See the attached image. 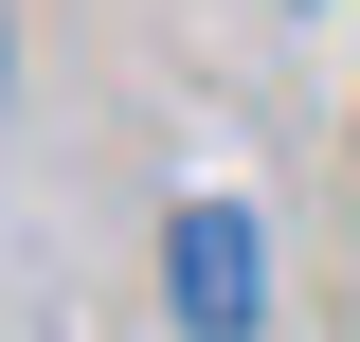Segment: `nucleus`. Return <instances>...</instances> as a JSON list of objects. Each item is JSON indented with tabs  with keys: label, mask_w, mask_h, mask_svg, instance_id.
I'll use <instances>...</instances> for the list:
<instances>
[{
	"label": "nucleus",
	"mask_w": 360,
	"mask_h": 342,
	"mask_svg": "<svg viewBox=\"0 0 360 342\" xmlns=\"http://www.w3.org/2000/svg\"><path fill=\"white\" fill-rule=\"evenodd\" d=\"M162 324H180V342H252V324H270V234H252V198H180V216H162Z\"/></svg>",
	"instance_id": "nucleus-1"
}]
</instances>
